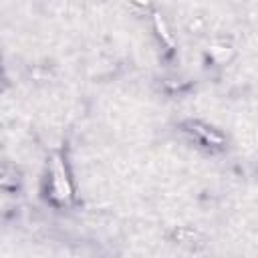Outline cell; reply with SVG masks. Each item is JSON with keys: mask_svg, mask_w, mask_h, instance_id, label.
<instances>
[{"mask_svg": "<svg viewBox=\"0 0 258 258\" xmlns=\"http://www.w3.org/2000/svg\"><path fill=\"white\" fill-rule=\"evenodd\" d=\"M155 26H157V30H159V34L163 36V40L167 42V44H173V38L169 36V32H167V28H165V24H163V20L159 18V14H155Z\"/></svg>", "mask_w": 258, "mask_h": 258, "instance_id": "cell-2", "label": "cell"}, {"mask_svg": "<svg viewBox=\"0 0 258 258\" xmlns=\"http://www.w3.org/2000/svg\"><path fill=\"white\" fill-rule=\"evenodd\" d=\"M52 185H54V191L60 200H69L71 198V185H69V179H67V173H64V167L60 163L58 157H54V163H52Z\"/></svg>", "mask_w": 258, "mask_h": 258, "instance_id": "cell-1", "label": "cell"}]
</instances>
